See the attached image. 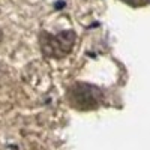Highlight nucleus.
<instances>
[{"instance_id": "nucleus-1", "label": "nucleus", "mask_w": 150, "mask_h": 150, "mask_svg": "<svg viewBox=\"0 0 150 150\" xmlns=\"http://www.w3.org/2000/svg\"><path fill=\"white\" fill-rule=\"evenodd\" d=\"M71 105L78 110H93L99 107L102 101V93L98 87L86 83H77L69 90Z\"/></svg>"}, {"instance_id": "nucleus-2", "label": "nucleus", "mask_w": 150, "mask_h": 150, "mask_svg": "<svg viewBox=\"0 0 150 150\" xmlns=\"http://www.w3.org/2000/svg\"><path fill=\"white\" fill-rule=\"evenodd\" d=\"M75 33L72 30H65L59 35H42L41 48L48 57H62L68 54L75 44Z\"/></svg>"}, {"instance_id": "nucleus-3", "label": "nucleus", "mask_w": 150, "mask_h": 150, "mask_svg": "<svg viewBox=\"0 0 150 150\" xmlns=\"http://www.w3.org/2000/svg\"><path fill=\"white\" fill-rule=\"evenodd\" d=\"M126 3H129V5H134V6H137V5H143V3H146V2H149V0H125Z\"/></svg>"}, {"instance_id": "nucleus-4", "label": "nucleus", "mask_w": 150, "mask_h": 150, "mask_svg": "<svg viewBox=\"0 0 150 150\" xmlns=\"http://www.w3.org/2000/svg\"><path fill=\"white\" fill-rule=\"evenodd\" d=\"M0 42H2V30H0Z\"/></svg>"}]
</instances>
